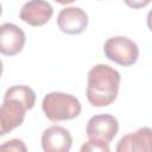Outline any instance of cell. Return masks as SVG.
I'll list each match as a JSON object with an SVG mask.
<instances>
[{"mask_svg": "<svg viewBox=\"0 0 152 152\" xmlns=\"http://www.w3.org/2000/svg\"><path fill=\"white\" fill-rule=\"evenodd\" d=\"M87 82L89 103L94 107H106L116 100L121 76L116 69L107 64H96L89 70Z\"/></svg>", "mask_w": 152, "mask_h": 152, "instance_id": "obj_1", "label": "cell"}, {"mask_svg": "<svg viewBox=\"0 0 152 152\" xmlns=\"http://www.w3.org/2000/svg\"><path fill=\"white\" fill-rule=\"evenodd\" d=\"M42 109L50 121L57 122L77 118L81 114L82 106L78 99L71 94L52 91L44 96Z\"/></svg>", "mask_w": 152, "mask_h": 152, "instance_id": "obj_2", "label": "cell"}, {"mask_svg": "<svg viewBox=\"0 0 152 152\" xmlns=\"http://www.w3.org/2000/svg\"><path fill=\"white\" fill-rule=\"evenodd\" d=\"M103 52L109 61L122 66L133 65L139 57L137 43L125 36L108 38L103 45Z\"/></svg>", "mask_w": 152, "mask_h": 152, "instance_id": "obj_3", "label": "cell"}, {"mask_svg": "<svg viewBox=\"0 0 152 152\" xmlns=\"http://www.w3.org/2000/svg\"><path fill=\"white\" fill-rule=\"evenodd\" d=\"M119 131L116 118L110 114H96L87 122L86 133L89 139L101 140L109 144Z\"/></svg>", "mask_w": 152, "mask_h": 152, "instance_id": "obj_4", "label": "cell"}, {"mask_svg": "<svg viewBox=\"0 0 152 152\" xmlns=\"http://www.w3.org/2000/svg\"><path fill=\"white\" fill-rule=\"evenodd\" d=\"M57 25L66 34H80L88 26V15L80 7H64L57 15Z\"/></svg>", "mask_w": 152, "mask_h": 152, "instance_id": "obj_5", "label": "cell"}, {"mask_svg": "<svg viewBox=\"0 0 152 152\" xmlns=\"http://www.w3.org/2000/svg\"><path fill=\"white\" fill-rule=\"evenodd\" d=\"M26 42L23 28L12 23L0 25V53L5 56L18 55Z\"/></svg>", "mask_w": 152, "mask_h": 152, "instance_id": "obj_6", "label": "cell"}, {"mask_svg": "<svg viewBox=\"0 0 152 152\" xmlns=\"http://www.w3.org/2000/svg\"><path fill=\"white\" fill-rule=\"evenodd\" d=\"M40 140L44 152H69L72 146V137L70 132L57 125L44 129Z\"/></svg>", "mask_w": 152, "mask_h": 152, "instance_id": "obj_7", "label": "cell"}, {"mask_svg": "<svg viewBox=\"0 0 152 152\" xmlns=\"http://www.w3.org/2000/svg\"><path fill=\"white\" fill-rule=\"evenodd\" d=\"M53 8L50 2L43 0H31L23 5L19 17L20 19L34 27L45 25L52 17Z\"/></svg>", "mask_w": 152, "mask_h": 152, "instance_id": "obj_8", "label": "cell"}, {"mask_svg": "<svg viewBox=\"0 0 152 152\" xmlns=\"http://www.w3.org/2000/svg\"><path fill=\"white\" fill-rule=\"evenodd\" d=\"M115 152H152V131L141 127L134 133L124 135L116 144Z\"/></svg>", "mask_w": 152, "mask_h": 152, "instance_id": "obj_9", "label": "cell"}, {"mask_svg": "<svg viewBox=\"0 0 152 152\" xmlns=\"http://www.w3.org/2000/svg\"><path fill=\"white\" fill-rule=\"evenodd\" d=\"M26 108L15 100H4L0 106V125L5 134L19 127L25 119Z\"/></svg>", "mask_w": 152, "mask_h": 152, "instance_id": "obj_10", "label": "cell"}, {"mask_svg": "<svg viewBox=\"0 0 152 152\" xmlns=\"http://www.w3.org/2000/svg\"><path fill=\"white\" fill-rule=\"evenodd\" d=\"M4 100H15L28 110L32 109L36 103V93L28 86H13L6 90Z\"/></svg>", "mask_w": 152, "mask_h": 152, "instance_id": "obj_11", "label": "cell"}, {"mask_svg": "<svg viewBox=\"0 0 152 152\" xmlns=\"http://www.w3.org/2000/svg\"><path fill=\"white\" fill-rule=\"evenodd\" d=\"M80 152H110V148H109V144L104 141L89 139L81 146Z\"/></svg>", "mask_w": 152, "mask_h": 152, "instance_id": "obj_12", "label": "cell"}, {"mask_svg": "<svg viewBox=\"0 0 152 152\" xmlns=\"http://www.w3.org/2000/svg\"><path fill=\"white\" fill-rule=\"evenodd\" d=\"M0 152H28V151L23 140L13 138L0 144Z\"/></svg>", "mask_w": 152, "mask_h": 152, "instance_id": "obj_13", "label": "cell"}, {"mask_svg": "<svg viewBox=\"0 0 152 152\" xmlns=\"http://www.w3.org/2000/svg\"><path fill=\"white\" fill-rule=\"evenodd\" d=\"M2 70H4V66H2V62H1V59H0V77H1V75H2Z\"/></svg>", "mask_w": 152, "mask_h": 152, "instance_id": "obj_14", "label": "cell"}, {"mask_svg": "<svg viewBox=\"0 0 152 152\" xmlns=\"http://www.w3.org/2000/svg\"><path fill=\"white\" fill-rule=\"evenodd\" d=\"M1 135H5V133H4L2 128H1V125H0V137H1Z\"/></svg>", "mask_w": 152, "mask_h": 152, "instance_id": "obj_15", "label": "cell"}, {"mask_svg": "<svg viewBox=\"0 0 152 152\" xmlns=\"http://www.w3.org/2000/svg\"><path fill=\"white\" fill-rule=\"evenodd\" d=\"M1 14H2V7H1V4H0V17H1Z\"/></svg>", "mask_w": 152, "mask_h": 152, "instance_id": "obj_16", "label": "cell"}]
</instances>
